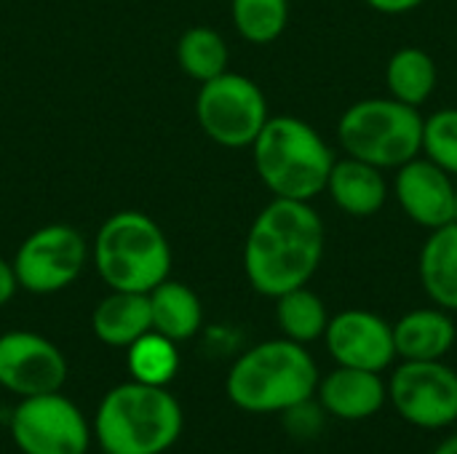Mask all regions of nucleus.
<instances>
[{
	"instance_id": "nucleus-1",
	"label": "nucleus",
	"mask_w": 457,
	"mask_h": 454,
	"mask_svg": "<svg viewBox=\"0 0 457 454\" xmlns=\"http://www.w3.org/2000/svg\"><path fill=\"white\" fill-rule=\"evenodd\" d=\"M324 260V222L308 201L273 198L244 241V273L262 297L308 286Z\"/></svg>"
},
{
	"instance_id": "nucleus-2",
	"label": "nucleus",
	"mask_w": 457,
	"mask_h": 454,
	"mask_svg": "<svg viewBox=\"0 0 457 454\" xmlns=\"http://www.w3.org/2000/svg\"><path fill=\"white\" fill-rule=\"evenodd\" d=\"M319 377V367L308 348L281 337L249 348L230 367L225 391L238 409L273 415L311 401Z\"/></svg>"
},
{
	"instance_id": "nucleus-3",
	"label": "nucleus",
	"mask_w": 457,
	"mask_h": 454,
	"mask_svg": "<svg viewBox=\"0 0 457 454\" xmlns=\"http://www.w3.org/2000/svg\"><path fill=\"white\" fill-rule=\"evenodd\" d=\"M252 161L260 182L273 198L313 201L327 190L335 153L327 139L303 118L270 115L252 142Z\"/></svg>"
},
{
	"instance_id": "nucleus-4",
	"label": "nucleus",
	"mask_w": 457,
	"mask_h": 454,
	"mask_svg": "<svg viewBox=\"0 0 457 454\" xmlns=\"http://www.w3.org/2000/svg\"><path fill=\"white\" fill-rule=\"evenodd\" d=\"M94 433L104 454H163L182 433V407L163 385L131 380L102 399Z\"/></svg>"
},
{
	"instance_id": "nucleus-5",
	"label": "nucleus",
	"mask_w": 457,
	"mask_h": 454,
	"mask_svg": "<svg viewBox=\"0 0 457 454\" xmlns=\"http://www.w3.org/2000/svg\"><path fill=\"white\" fill-rule=\"evenodd\" d=\"M91 260L112 292H153L171 273V246L158 222L142 211H118L96 230Z\"/></svg>"
},
{
	"instance_id": "nucleus-6",
	"label": "nucleus",
	"mask_w": 457,
	"mask_h": 454,
	"mask_svg": "<svg viewBox=\"0 0 457 454\" xmlns=\"http://www.w3.org/2000/svg\"><path fill=\"white\" fill-rule=\"evenodd\" d=\"M337 142L345 155L367 161L383 171L420 155L423 115L418 107L394 96H372L353 102L337 120Z\"/></svg>"
},
{
	"instance_id": "nucleus-7",
	"label": "nucleus",
	"mask_w": 457,
	"mask_h": 454,
	"mask_svg": "<svg viewBox=\"0 0 457 454\" xmlns=\"http://www.w3.org/2000/svg\"><path fill=\"white\" fill-rule=\"evenodd\" d=\"M195 118L201 131L230 150L252 147L270 118L262 88L238 72H222L201 83L195 96Z\"/></svg>"
},
{
	"instance_id": "nucleus-8",
	"label": "nucleus",
	"mask_w": 457,
	"mask_h": 454,
	"mask_svg": "<svg viewBox=\"0 0 457 454\" xmlns=\"http://www.w3.org/2000/svg\"><path fill=\"white\" fill-rule=\"evenodd\" d=\"M88 260V246L72 225H43L29 233L13 257L16 281L29 294H54L72 286Z\"/></svg>"
},
{
	"instance_id": "nucleus-9",
	"label": "nucleus",
	"mask_w": 457,
	"mask_h": 454,
	"mask_svg": "<svg viewBox=\"0 0 457 454\" xmlns=\"http://www.w3.org/2000/svg\"><path fill=\"white\" fill-rule=\"evenodd\" d=\"M396 415L423 431L457 423V372L445 361H402L388 380Z\"/></svg>"
},
{
	"instance_id": "nucleus-10",
	"label": "nucleus",
	"mask_w": 457,
	"mask_h": 454,
	"mask_svg": "<svg viewBox=\"0 0 457 454\" xmlns=\"http://www.w3.org/2000/svg\"><path fill=\"white\" fill-rule=\"evenodd\" d=\"M11 436L24 454H86L91 442L86 417L59 391L21 399L11 415Z\"/></svg>"
},
{
	"instance_id": "nucleus-11",
	"label": "nucleus",
	"mask_w": 457,
	"mask_h": 454,
	"mask_svg": "<svg viewBox=\"0 0 457 454\" xmlns=\"http://www.w3.org/2000/svg\"><path fill=\"white\" fill-rule=\"evenodd\" d=\"M67 380L64 353L35 332H5L0 337V385L21 399L56 393Z\"/></svg>"
},
{
	"instance_id": "nucleus-12",
	"label": "nucleus",
	"mask_w": 457,
	"mask_h": 454,
	"mask_svg": "<svg viewBox=\"0 0 457 454\" xmlns=\"http://www.w3.org/2000/svg\"><path fill=\"white\" fill-rule=\"evenodd\" d=\"M324 343L337 367L386 372L396 361L394 324L372 310H343L329 318Z\"/></svg>"
},
{
	"instance_id": "nucleus-13",
	"label": "nucleus",
	"mask_w": 457,
	"mask_h": 454,
	"mask_svg": "<svg viewBox=\"0 0 457 454\" xmlns=\"http://www.w3.org/2000/svg\"><path fill=\"white\" fill-rule=\"evenodd\" d=\"M394 195L410 222L428 233L455 222V177L426 155L396 169Z\"/></svg>"
},
{
	"instance_id": "nucleus-14",
	"label": "nucleus",
	"mask_w": 457,
	"mask_h": 454,
	"mask_svg": "<svg viewBox=\"0 0 457 454\" xmlns=\"http://www.w3.org/2000/svg\"><path fill=\"white\" fill-rule=\"evenodd\" d=\"M319 407L337 420H367L378 415L388 401V383L380 372L337 367L327 377H319Z\"/></svg>"
},
{
	"instance_id": "nucleus-15",
	"label": "nucleus",
	"mask_w": 457,
	"mask_h": 454,
	"mask_svg": "<svg viewBox=\"0 0 457 454\" xmlns=\"http://www.w3.org/2000/svg\"><path fill=\"white\" fill-rule=\"evenodd\" d=\"M324 193L335 201V206L343 214L367 219V217H375L386 206L388 182L383 177V169L345 155L335 161Z\"/></svg>"
},
{
	"instance_id": "nucleus-16",
	"label": "nucleus",
	"mask_w": 457,
	"mask_h": 454,
	"mask_svg": "<svg viewBox=\"0 0 457 454\" xmlns=\"http://www.w3.org/2000/svg\"><path fill=\"white\" fill-rule=\"evenodd\" d=\"M457 340V326L445 308H415L394 324L396 359L442 361Z\"/></svg>"
},
{
	"instance_id": "nucleus-17",
	"label": "nucleus",
	"mask_w": 457,
	"mask_h": 454,
	"mask_svg": "<svg viewBox=\"0 0 457 454\" xmlns=\"http://www.w3.org/2000/svg\"><path fill=\"white\" fill-rule=\"evenodd\" d=\"M418 273L428 300L436 308L457 313V222L428 233L420 249Z\"/></svg>"
},
{
	"instance_id": "nucleus-18",
	"label": "nucleus",
	"mask_w": 457,
	"mask_h": 454,
	"mask_svg": "<svg viewBox=\"0 0 457 454\" xmlns=\"http://www.w3.org/2000/svg\"><path fill=\"white\" fill-rule=\"evenodd\" d=\"M91 326L99 343L110 348H129L153 329L150 300L139 292H112L94 308Z\"/></svg>"
},
{
	"instance_id": "nucleus-19",
	"label": "nucleus",
	"mask_w": 457,
	"mask_h": 454,
	"mask_svg": "<svg viewBox=\"0 0 457 454\" xmlns=\"http://www.w3.org/2000/svg\"><path fill=\"white\" fill-rule=\"evenodd\" d=\"M147 300L153 332L169 337L171 343H185L198 334L204 324V308L190 286L166 278L153 292H147Z\"/></svg>"
},
{
	"instance_id": "nucleus-20",
	"label": "nucleus",
	"mask_w": 457,
	"mask_h": 454,
	"mask_svg": "<svg viewBox=\"0 0 457 454\" xmlns=\"http://www.w3.org/2000/svg\"><path fill=\"white\" fill-rule=\"evenodd\" d=\"M439 86V67L434 56L418 45H404L391 54L386 64V88L402 104L423 107Z\"/></svg>"
},
{
	"instance_id": "nucleus-21",
	"label": "nucleus",
	"mask_w": 457,
	"mask_h": 454,
	"mask_svg": "<svg viewBox=\"0 0 457 454\" xmlns=\"http://www.w3.org/2000/svg\"><path fill=\"white\" fill-rule=\"evenodd\" d=\"M329 318L332 316H329L324 300L316 292H311L308 286H297V289L276 297L278 329L292 343L308 345V343L324 340Z\"/></svg>"
},
{
	"instance_id": "nucleus-22",
	"label": "nucleus",
	"mask_w": 457,
	"mask_h": 454,
	"mask_svg": "<svg viewBox=\"0 0 457 454\" xmlns=\"http://www.w3.org/2000/svg\"><path fill=\"white\" fill-rule=\"evenodd\" d=\"M177 62L187 78L206 83V80L228 72L230 51H228L225 37L217 29L198 24V27H190L182 32V37L177 43Z\"/></svg>"
},
{
	"instance_id": "nucleus-23",
	"label": "nucleus",
	"mask_w": 457,
	"mask_h": 454,
	"mask_svg": "<svg viewBox=\"0 0 457 454\" xmlns=\"http://www.w3.org/2000/svg\"><path fill=\"white\" fill-rule=\"evenodd\" d=\"M230 16L246 43L268 45L289 24V0H230Z\"/></svg>"
},
{
	"instance_id": "nucleus-24",
	"label": "nucleus",
	"mask_w": 457,
	"mask_h": 454,
	"mask_svg": "<svg viewBox=\"0 0 457 454\" xmlns=\"http://www.w3.org/2000/svg\"><path fill=\"white\" fill-rule=\"evenodd\" d=\"M126 351H129V372L137 383L166 385L177 375L179 367L177 343H171L169 337L153 329L142 334L137 343H131Z\"/></svg>"
},
{
	"instance_id": "nucleus-25",
	"label": "nucleus",
	"mask_w": 457,
	"mask_h": 454,
	"mask_svg": "<svg viewBox=\"0 0 457 454\" xmlns=\"http://www.w3.org/2000/svg\"><path fill=\"white\" fill-rule=\"evenodd\" d=\"M420 155L431 158L447 174L457 177V107H442L423 118Z\"/></svg>"
},
{
	"instance_id": "nucleus-26",
	"label": "nucleus",
	"mask_w": 457,
	"mask_h": 454,
	"mask_svg": "<svg viewBox=\"0 0 457 454\" xmlns=\"http://www.w3.org/2000/svg\"><path fill=\"white\" fill-rule=\"evenodd\" d=\"M372 11L378 13H386V16H402V13H410L415 8H420L426 0H364Z\"/></svg>"
},
{
	"instance_id": "nucleus-27",
	"label": "nucleus",
	"mask_w": 457,
	"mask_h": 454,
	"mask_svg": "<svg viewBox=\"0 0 457 454\" xmlns=\"http://www.w3.org/2000/svg\"><path fill=\"white\" fill-rule=\"evenodd\" d=\"M16 289H19V281H16L13 262H5L0 257V308L11 302V297L16 294Z\"/></svg>"
},
{
	"instance_id": "nucleus-28",
	"label": "nucleus",
	"mask_w": 457,
	"mask_h": 454,
	"mask_svg": "<svg viewBox=\"0 0 457 454\" xmlns=\"http://www.w3.org/2000/svg\"><path fill=\"white\" fill-rule=\"evenodd\" d=\"M434 454H457V433L455 436H450V439H445V442L436 447V452Z\"/></svg>"
},
{
	"instance_id": "nucleus-29",
	"label": "nucleus",
	"mask_w": 457,
	"mask_h": 454,
	"mask_svg": "<svg viewBox=\"0 0 457 454\" xmlns=\"http://www.w3.org/2000/svg\"><path fill=\"white\" fill-rule=\"evenodd\" d=\"M455 222H457V177H455Z\"/></svg>"
}]
</instances>
